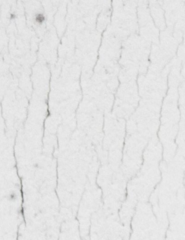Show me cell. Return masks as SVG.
Segmentation results:
<instances>
[{
    "label": "cell",
    "instance_id": "6da1fadb",
    "mask_svg": "<svg viewBox=\"0 0 185 240\" xmlns=\"http://www.w3.org/2000/svg\"><path fill=\"white\" fill-rule=\"evenodd\" d=\"M44 21V16L42 14H38V16H36V21L37 23H42L43 21Z\"/></svg>",
    "mask_w": 185,
    "mask_h": 240
}]
</instances>
